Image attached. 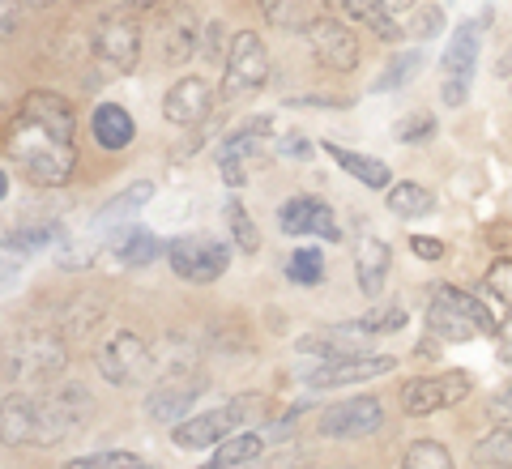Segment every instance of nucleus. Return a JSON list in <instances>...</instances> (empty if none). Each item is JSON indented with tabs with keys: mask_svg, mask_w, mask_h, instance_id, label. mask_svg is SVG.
I'll list each match as a JSON object with an SVG mask.
<instances>
[{
	"mask_svg": "<svg viewBox=\"0 0 512 469\" xmlns=\"http://www.w3.org/2000/svg\"><path fill=\"white\" fill-rule=\"evenodd\" d=\"M77 116L60 94H26L18 116L9 120V158L39 188H60L77 171Z\"/></svg>",
	"mask_w": 512,
	"mask_h": 469,
	"instance_id": "obj_1",
	"label": "nucleus"
},
{
	"mask_svg": "<svg viewBox=\"0 0 512 469\" xmlns=\"http://www.w3.org/2000/svg\"><path fill=\"white\" fill-rule=\"evenodd\" d=\"M427 333L436 342H470L478 333H500V316L483 303V295H470L461 286H436L427 303Z\"/></svg>",
	"mask_w": 512,
	"mask_h": 469,
	"instance_id": "obj_2",
	"label": "nucleus"
},
{
	"mask_svg": "<svg viewBox=\"0 0 512 469\" xmlns=\"http://www.w3.org/2000/svg\"><path fill=\"white\" fill-rule=\"evenodd\" d=\"M69 354L56 333H18L5 350V376L18 384H47L56 380Z\"/></svg>",
	"mask_w": 512,
	"mask_h": 469,
	"instance_id": "obj_3",
	"label": "nucleus"
},
{
	"mask_svg": "<svg viewBox=\"0 0 512 469\" xmlns=\"http://www.w3.org/2000/svg\"><path fill=\"white\" fill-rule=\"evenodd\" d=\"M167 261L180 282L210 286L227 273L231 248H227V239H214V235H175L167 244Z\"/></svg>",
	"mask_w": 512,
	"mask_h": 469,
	"instance_id": "obj_4",
	"label": "nucleus"
},
{
	"mask_svg": "<svg viewBox=\"0 0 512 469\" xmlns=\"http://www.w3.org/2000/svg\"><path fill=\"white\" fill-rule=\"evenodd\" d=\"M90 414V393L82 384H56L52 393L35 397V448L60 444L69 431H77Z\"/></svg>",
	"mask_w": 512,
	"mask_h": 469,
	"instance_id": "obj_5",
	"label": "nucleus"
},
{
	"mask_svg": "<svg viewBox=\"0 0 512 469\" xmlns=\"http://www.w3.org/2000/svg\"><path fill=\"white\" fill-rule=\"evenodd\" d=\"M248 406H256V397H235L227 401L222 410H201V414H188L180 427H171V440L175 448L184 452H197V448H218L227 435H235L244 427V418L252 414Z\"/></svg>",
	"mask_w": 512,
	"mask_h": 469,
	"instance_id": "obj_6",
	"label": "nucleus"
},
{
	"mask_svg": "<svg viewBox=\"0 0 512 469\" xmlns=\"http://www.w3.org/2000/svg\"><path fill=\"white\" fill-rule=\"evenodd\" d=\"M269 82V52L256 30H235L227 47V73H222V99H244Z\"/></svg>",
	"mask_w": 512,
	"mask_h": 469,
	"instance_id": "obj_7",
	"label": "nucleus"
},
{
	"mask_svg": "<svg viewBox=\"0 0 512 469\" xmlns=\"http://www.w3.org/2000/svg\"><path fill=\"white\" fill-rule=\"evenodd\" d=\"M210 393V376L205 371H171V376H163L154 388H150V397H146V414L154 418V423H167V427H180L188 410L197 406V401Z\"/></svg>",
	"mask_w": 512,
	"mask_h": 469,
	"instance_id": "obj_8",
	"label": "nucleus"
},
{
	"mask_svg": "<svg viewBox=\"0 0 512 469\" xmlns=\"http://www.w3.org/2000/svg\"><path fill=\"white\" fill-rule=\"evenodd\" d=\"M470 393H474L470 371H436V376H419L402 388V410L410 418H427V414L461 406Z\"/></svg>",
	"mask_w": 512,
	"mask_h": 469,
	"instance_id": "obj_9",
	"label": "nucleus"
},
{
	"mask_svg": "<svg viewBox=\"0 0 512 469\" xmlns=\"http://www.w3.org/2000/svg\"><path fill=\"white\" fill-rule=\"evenodd\" d=\"M99 371H103V380L107 384H120V388H133L141 380H150V371H154V350L141 342L137 333H111L103 350H99Z\"/></svg>",
	"mask_w": 512,
	"mask_h": 469,
	"instance_id": "obj_10",
	"label": "nucleus"
},
{
	"mask_svg": "<svg viewBox=\"0 0 512 469\" xmlns=\"http://www.w3.org/2000/svg\"><path fill=\"white\" fill-rule=\"evenodd\" d=\"M265 133H269V116H256L248 124H239L231 137H222V145H218V175H222V184L227 188H244L248 184V171H252L256 158H261Z\"/></svg>",
	"mask_w": 512,
	"mask_h": 469,
	"instance_id": "obj_11",
	"label": "nucleus"
},
{
	"mask_svg": "<svg viewBox=\"0 0 512 469\" xmlns=\"http://www.w3.org/2000/svg\"><path fill=\"white\" fill-rule=\"evenodd\" d=\"M94 56H99L107 69L133 73L141 60V26L128 18V13H111L94 30Z\"/></svg>",
	"mask_w": 512,
	"mask_h": 469,
	"instance_id": "obj_12",
	"label": "nucleus"
},
{
	"mask_svg": "<svg viewBox=\"0 0 512 469\" xmlns=\"http://www.w3.org/2000/svg\"><path fill=\"white\" fill-rule=\"evenodd\" d=\"M380 423H384L380 397H350V401H338V406L325 410L320 435H329V440H363V435L380 431Z\"/></svg>",
	"mask_w": 512,
	"mask_h": 469,
	"instance_id": "obj_13",
	"label": "nucleus"
},
{
	"mask_svg": "<svg viewBox=\"0 0 512 469\" xmlns=\"http://www.w3.org/2000/svg\"><path fill=\"white\" fill-rule=\"evenodd\" d=\"M278 226L291 239L316 235V239H325V244H338V239H342V226H338V218H333V209L325 201H316V197H291V201H282L278 205Z\"/></svg>",
	"mask_w": 512,
	"mask_h": 469,
	"instance_id": "obj_14",
	"label": "nucleus"
},
{
	"mask_svg": "<svg viewBox=\"0 0 512 469\" xmlns=\"http://www.w3.org/2000/svg\"><path fill=\"white\" fill-rule=\"evenodd\" d=\"M308 47H312L316 64H325V69H333V73L359 69V39L333 18L308 22Z\"/></svg>",
	"mask_w": 512,
	"mask_h": 469,
	"instance_id": "obj_15",
	"label": "nucleus"
},
{
	"mask_svg": "<svg viewBox=\"0 0 512 469\" xmlns=\"http://www.w3.org/2000/svg\"><path fill=\"white\" fill-rule=\"evenodd\" d=\"M393 367H397L393 354H355V359H325L320 367H312L303 380H308L312 388H346V384L389 376Z\"/></svg>",
	"mask_w": 512,
	"mask_h": 469,
	"instance_id": "obj_16",
	"label": "nucleus"
},
{
	"mask_svg": "<svg viewBox=\"0 0 512 469\" xmlns=\"http://www.w3.org/2000/svg\"><path fill=\"white\" fill-rule=\"evenodd\" d=\"M210 111H214V86L205 77H180L163 99V116L175 128H197Z\"/></svg>",
	"mask_w": 512,
	"mask_h": 469,
	"instance_id": "obj_17",
	"label": "nucleus"
},
{
	"mask_svg": "<svg viewBox=\"0 0 512 469\" xmlns=\"http://www.w3.org/2000/svg\"><path fill=\"white\" fill-rule=\"evenodd\" d=\"M158 60L163 64H184L192 52H197V22H192V9L175 5L163 13V22H158Z\"/></svg>",
	"mask_w": 512,
	"mask_h": 469,
	"instance_id": "obj_18",
	"label": "nucleus"
},
{
	"mask_svg": "<svg viewBox=\"0 0 512 469\" xmlns=\"http://www.w3.org/2000/svg\"><path fill=\"white\" fill-rule=\"evenodd\" d=\"M380 333H372L359 320V325H333L325 333H312V337H303L299 350H308V354H325V359H355V354H367V346L376 342Z\"/></svg>",
	"mask_w": 512,
	"mask_h": 469,
	"instance_id": "obj_19",
	"label": "nucleus"
},
{
	"mask_svg": "<svg viewBox=\"0 0 512 469\" xmlns=\"http://www.w3.org/2000/svg\"><path fill=\"white\" fill-rule=\"evenodd\" d=\"M90 137H94L99 150L116 154V150H128V145H133L137 124L120 103H99L94 107V116H90Z\"/></svg>",
	"mask_w": 512,
	"mask_h": 469,
	"instance_id": "obj_20",
	"label": "nucleus"
},
{
	"mask_svg": "<svg viewBox=\"0 0 512 469\" xmlns=\"http://www.w3.org/2000/svg\"><path fill=\"white\" fill-rule=\"evenodd\" d=\"M389 269H393V252L384 244L380 235H363L359 244V256H355V282L367 299H376L384 282H389Z\"/></svg>",
	"mask_w": 512,
	"mask_h": 469,
	"instance_id": "obj_21",
	"label": "nucleus"
},
{
	"mask_svg": "<svg viewBox=\"0 0 512 469\" xmlns=\"http://www.w3.org/2000/svg\"><path fill=\"white\" fill-rule=\"evenodd\" d=\"M261 457H265V435L261 431H235L214 448V457L201 469H256Z\"/></svg>",
	"mask_w": 512,
	"mask_h": 469,
	"instance_id": "obj_22",
	"label": "nucleus"
},
{
	"mask_svg": "<svg viewBox=\"0 0 512 469\" xmlns=\"http://www.w3.org/2000/svg\"><path fill=\"white\" fill-rule=\"evenodd\" d=\"M478 47H483V22H461L444 47V60H440L444 77H474Z\"/></svg>",
	"mask_w": 512,
	"mask_h": 469,
	"instance_id": "obj_23",
	"label": "nucleus"
},
{
	"mask_svg": "<svg viewBox=\"0 0 512 469\" xmlns=\"http://www.w3.org/2000/svg\"><path fill=\"white\" fill-rule=\"evenodd\" d=\"M111 252H116V261L124 269H146V265H154L158 256L167 252V244L154 231H141V226H133V231H116V244H111Z\"/></svg>",
	"mask_w": 512,
	"mask_h": 469,
	"instance_id": "obj_24",
	"label": "nucleus"
},
{
	"mask_svg": "<svg viewBox=\"0 0 512 469\" xmlns=\"http://www.w3.org/2000/svg\"><path fill=\"white\" fill-rule=\"evenodd\" d=\"M325 154H329L346 175H355L359 184H367V188H393V171L384 167L380 158L355 154V150H346V145H325Z\"/></svg>",
	"mask_w": 512,
	"mask_h": 469,
	"instance_id": "obj_25",
	"label": "nucleus"
},
{
	"mask_svg": "<svg viewBox=\"0 0 512 469\" xmlns=\"http://www.w3.org/2000/svg\"><path fill=\"white\" fill-rule=\"evenodd\" d=\"M0 431H5V444L18 448V444H35V397H5V410H0Z\"/></svg>",
	"mask_w": 512,
	"mask_h": 469,
	"instance_id": "obj_26",
	"label": "nucleus"
},
{
	"mask_svg": "<svg viewBox=\"0 0 512 469\" xmlns=\"http://www.w3.org/2000/svg\"><path fill=\"white\" fill-rule=\"evenodd\" d=\"M154 201V184L150 180H137V184H128L124 192H116L99 214H94V226H116V222H128L133 214H141Z\"/></svg>",
	"mask_w": 512,
	"mask_h": 469,
	"instance_id": "obj_27",
	"label": "nucleus"
},
{
	"mask_svg": "<svg viewBox=\"0 0 512 469\" xmlns=\"http://www.w3.org/2000/svg\"><path fill=\"white\" fill-rule=\"evenodd\" d=\"M346 5V13L355 18L359 26H367L376 39H384V43H397V39H406V30H402V22L393 18L389 9L380 5V0H342Z\"/></svg>",
	"mask_w": 512,
	"mask_h": 469,
	"instance_id": "obj_28",
	"label": "nucleus"
},
{
	"mask_svg": "<svg viewBox=\"0 0 512 469\" xmlns=\"http://www.w3.org/2000/svg\"><path fill=\"white\" fill-rule=\"evenodd\" d=\"M384 205H389L393 218H427L431 209H436V201H431V192L423 184H393L384 188Z\"/></svg>",
	"mask_w": 512,
	"mask_h": 469,
	"instance_id": "obj_29",
	"label": "nucleus"
},
{
	"mask_svg": "<svg viewBox=\"0 0 512 469\" xmlns=\"http://www.w3.org/2000/svg\"><path fill=\"white\" fill-rule=\"evenodd\" d=\"M483 303L491 307L495 316H500V325L512 316V261H495L491 269H487V278H483Z\"/></svg>",
	"mask_w": 512,
	"mask_h": 469,
	"instance_id": "obj_30",
	"label": "nucleus"
},
{
	"mask_svg": "<svg viewBox=\"0 0 512 469\" xmlns=\"http://www.w3.org/2000/svg\"><path fill=\"white\" fill-rule=\"evenodd\" d=\"M423 69V52H397L389 64H384V73L372 82V94H389V90H402L406 82H414Z\"/></svg>",
	"mask_w": 512,
	"mask_h": 469,
	"instance_id": "obj_31",
	"label": "nucleus"
},
{
	"mask_svg": "<svg viewBox=\"0 0 512 469\" xmlns=\"http://www.w3.org/2000/svg\"><path fill=\"white\" fill-rule=\"evenodd\" d=\"M474 461L487 469H512V427L495 423V431H487L483 440L474 444Z\"/></svg>",
	"mask_w": 512,
	"mask_h": 469,
	"instance_id": "obj_32",
	"label": "nucleus"
},
{
	"mask_svg": "<svg viewBox=\"0 0 512 469\" xmlns=\"http://www.w3.org/2000/svg\"><path fill=\"white\" fill-rule=\"evenodd\" d=\"M222 214H227V231H231V239H235V248H239V252H248V256L261 252V231H256V222H252V214L244 209V201H235V197H231Z\"/></svg>",
	"mask_w": 512,
	"mask_h": 469,
	"instance_id": "obj_33",
	"label": "nucleus"
},
{
	"mask_svg": "<svg viewBox=\"0 0 512 469\" xmlns=\"http://www.w3.org/2000/svg\"><path fill=\"white\" fill-rule=\"evenodd\" d=\"M64 469H150L146 457L124 448H103V452H86V457H73Z\"/></svg>",
	"mask_w": 512,
	"mask_h": 469,
	"instance_id": "obj_34",
	"label": "nucleus"
},
{
	"mask_svg": "<svg viewBox=\"0 0 512 469\" xmlns=\"http://www.w3.org/2000/svg\"><path fill=\"white\" fill-rule=\"evenodd\" d=\"M402 469H457L440 440H414L402 457Z\"/></svg>",
	"mask_w": 512,
	"mask_h": 469,
	"instance_id": "obj_35",
	"label": "nucleus"
},
{
	"mask_svg": "<svg viewBox=\"0 0 512 469\" xmlns=\"http://www.w3.org/2000/svg\"><path fill=\"white\" fill-rule=\"evenodd\" d=\"M286 278L299 282V286H316L320 278H325V261H320L316 248H299L291 261H286Z\"/></svg>",
	"mask_w": 512,
	"mask_h": 469,
	"instance_id": "obj_36",
	"label": "nucleus"
},
{
	"mask_svg": "<svg viewBox=\"0 0 512 469\" xmlns=\"http://www.w3.org/2000/svg\"><path fill=\"white\" fill-rule=\"evenodd\" d=\"M431 133H436V116L431 111H414V116L397 124V141H406V145H423L431 141Z\"/></svg>",
	"mask_w": 512,
	"mask_h": 469,
	"instance_id": "obj_37",
	"label": "nucleus"
},
{
	"mask_svg": "<svg viewBox=\"0 0 512 469\" xmlns=\"http://www.w3.org/2000/svg\"><path fill=\"white\" fill-rule=\"evenodd\" d=\"M444 30V9L440 5H423V9H414V26H410V35L414 39H436Z\"/></svg>",
	"mask_w": 512,
	"mask_h": 469,
	"instance_id": "obj_38",
	"label": "nucleus"
},
{
	"mask_svg": "<svg viewBox=\"0 0 512 469\" xmlns=\"http://www.w3.org/2000/svg\"><path fill=\"white\" fill-rule=\"evenodd\" d=\"M363 325L372 333H393V329L406 325V307H376V312L363 316Z\"/></svg>",
	"mask_w": 512,
	"mask_h": 469,
	"instance_id": "obj_39",
	"label": "nucleus"
},
{
	"mask_svg": "<svg viewBox=\"0 0 512 469\" xmlns=\"http://www.w3.org/2000/svg\"><path fill=\"white\" fill-rule=\"evenodd\" d=\"M491 423H500V427L512 423V380L504 388H495V397H491Z\"/></svg>",
	"mask_w": 512,
	"mask_h": 469,
	"instance_id": "obj_40",
	"label": "nucleus"
},
{
	"mask_svg": "<svg viewBox=\"0 0 512 469\" xmlns=\"http://www.w3.org/2000/svg\"><path fill=\"white\" fill-rule=\"evenodd\" d=\"M466 94H470V77H444L440 99H444L448 107H461V103H466Z\"/></svg>",
	"mask_w": 512,
	"mask_h": 469,
	"instance_id": "obj_41",
	"label": "nucleus"
},
{
	"mask_svg": "<svg viewBox=\"0 0 512 469\" xmlns=\"http://www.w3.org/2000/svg\"><path fill=\"white\" fill-rule=\"evenodd\" d=\"M410 252L419 256V261H440L444 244H440V239H431V235H410Z\"/></svg>",
	"mask_w": 512,
	"mask_h": 469,
	"instance_id": "obj_42",
	"label": "nucleus"
},
{
	"mask_svg": "<svg viewBox=\"0 0 512 469\" xmlns=\"http://www.w3.org/2000/svg\"><path fill=\"white\" fill-rule=\"evenodd\" d=\"M278 154H282V158H299V163H303V158L312 154V145L303 141V137H295V133H291L286 141H278Z\"/></svg>",
	"mask_w": 512,
	"mask_h": 469,
	"instance_id": "obj_43",
	"label": "nucleus"
},
{
	"mask_svg": "<svg viewBox=\"0 0 512 469\" xmlns=\"http://www.w3.org/2000/svg\"><path fill=\"white\" fill-rule=\"evenodd\" d=\"M500 359L512 367V316H508L504 325H500Z\"/></svg>",
	"mask_w": 512,
	"mask_h": 469,
	"instance_id": "obj_44",
	"label": "nucleus"
},
{
	"mask_svg": "<svg viewBox=\"0 0 512 469\" xmlns=\"http://www.w3.org/2000/svg\"><path fill=\"white\" fill-rule=\"evenodd\" d=\"M384 9L393 13V18H406V13H414V0H380Z\"/></svg>",
	"mask_w": 512,
	"mask_h": 469,
	"instance_id": "obj_45",
	"label": "nucleus"
},
{
	"mask_svg": "<svg viewBox=\"0 0 512 469\" xmlns=\"http://www.w3.org/2000/svg\"><path fill=\"white\" fill-rule=\"evenodd\" d=\"M0 9H5V39H13V30H18V13H13V0H0Z\"/></svg>",
	"mask_w": 512,
	"mask_h": 469,
	"instance_id": "obj_46",
	"label": "nucleus"
},
{
	"mask_svg": "<svg viewBox=\"0 0 512 469\" xmlns=\"http://www.w3.org/2000/svg\"><path fill=\"white\" fill-rule=\"evenodd\" d=\"M120 5H128V9H154L158 0H120Z\"/></svg>",
	"mask_w": 512,
	"mask_h": 469,
	"instance_id": "obj_47",
	"label": "nucleus"
},
{
	"mask_svg": "<svg viewBox=\"0 0 512 469\" xmlns=\"http://www.w3.org/2000/svg\"><path fill=\"white\" fill-rule=\"evenodd\" d=\"M256 5H261V9H265V13H269V18H274V13H278V9H282V0H256Z\"/></svg>",
	"mask_w": 512,
	"mask_h": 469,
	"instance_id": "obj_48",
	"label": "nucleus"
},
{
	"mask_svg": "<svg viewBox=\"0 0 512 469\" xmlns=\"http://www.w3.org/2000/svg\"><path fill=\"white\" fill-rule=\"evenodd\" d=\"M30 5H52V0H30Z\"/></svg>",
	"mask_w": 512,
	"mask_h": 469,
	"instance_id": "obj_49",
	"label": "nucleus"
}]
</instances>
